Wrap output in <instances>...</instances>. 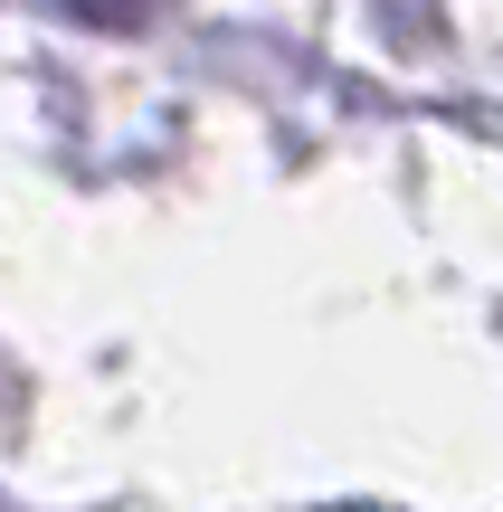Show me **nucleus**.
<instances>
[{
	"instance_id": "obj_1",
	"label": "nucleus",
	"mask_w": 503,
	"mask_h": 512,
	"mask_svg": "<svg viewBox=\"0 0 503 512\" xmlns=\"http://www.w3.org/2000/svg\"><path fill=\"white\" fill-rule=\"evenodd\" d=\"M76 19H86V29H143L152 10H162V0H67Z\"/></svg>"
},
{
	"instance_id": "obj_2",
	"label": "nucleus",
	"mask_w": 503,
	"mask_h": 512,
	"mask_svg": "<svg viewBox=\"0 0 503 512\" xmlns=\"http://www.w3.org/2000/svg\"><path fill=\"white\" fill-rule=\"evenodd\" d=\"M352 512H371V503H352Z\"/></svg>"
}]
</instances>
